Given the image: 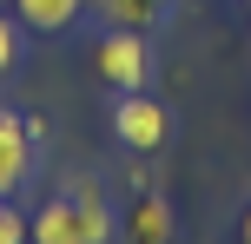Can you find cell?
Instances as JSON below:
<instances>
[{
    "label": "cell",
    "instance_id": "52a82bcc",
    "mask_svg": "<svg viewBox=\"0 0 251 244\" xmlns=\"http://www.w3.org/2000/svg\"><path fill=\"white\" fill-rule=\"evenodd\" d=\"M165 7H172V0H93V13H100L106 26H132V33H152V26L165 20Z\"/></svg>",
    "mask_w": 251,
    "mask_h": 244
},
{
    "label": "cell",
    "instance_id": "8992f818",
    "mask_svg": "<svg viewBox=\"0 0 251 244\" xmlns=\"http://www.w3.org/2000/svg\"><path fill=\"white\" fill-rule=\"evenodd\" d=\"M119 231L132 238V244H165V238H172V205H165L159 192H146L132 211H126V224H119Z\"/></svg>",
    "mask_w": 251,
    "mask_h": 244
},
{
    "label": "cell",
    "instance_id": "3957f363",
    "mask_svg": "<svg viewBox=\"0 0 251 244\" xmlns=\"http://www.w3.org/2000/svg\"><path fill=\"white\" fill-rule=\"evenodd\" d=\"M47 139V126L26 112H13V106H0V198H13L26 185V172H33V145Z\"/></svg>",
    "mask_w": 251,
    "mask_h": 244
},
{
    "label": "cell",
    "instance_id": "5b68a950",
    "mask_svg": "<svg viewBox=\"0 0 251 244\" xmlns=\"http://www.w3.org/2000/svg\"><path fill=\"white\" fill-rule=\"evenodd\" d=\"M86 7H93V0H13V13H20L26 33H66Z\"/></svg>",
    "mask_w": 251,
    "mask_h": 244
},
{
    "label": "cell",
    "instance_id": "ba28073f",
    "mask_svg": "<svg viewBox=\"0 0 251 244\" xmlns=\"http://www.w3.org/2000/svg\"><path fill=\"white\" fill-rule=\"evenodd\" d=\"M20 46H26L20 13H0V73H13V66H20Z\"/></svg>",
    "mask_w": 251,
    "mask_h": 244
},
{
    "label": "cell",
    "instance_id": "277c9868",
    "mask_svg": "<svg viewBox=\"0 0 251 244\" xmlns=\"http://www.w3.org/2000/svg\"><path fill=\"white\" fill-rule=\"evenodd\" d=\"M113 132H119L126 152H159L165 132H172V119H165V106L146 99V92H119V106H113Z\"/></svg>",
    "mask_w": 251,
    "mask_h": 244
},
{
    "label": "cell",
    "instance_id": "8fae6325",
    "mask_svg": "<svg viewBox=\"0 0 251 244\" xmlns=\"http://www.w3.org/2000/svg\"><path fill=\"white\" fill-rule=\"evenodd\" d=\"M245 13H251V0H245Z\"/></svg>",
    "mask_w": 251,
    "mask_h": 244
},
{
    "label": "cell",
    "instance_id": "30bf717a",
    "mask_svg": "<svg viewBox=\"0 0 251 244\" xmlns=\"http://www.w3.org/2000/svg\"><path fill=\"white\" fill-rule=\"evenodd\" d=\"M245 244H251V211H245Z\"/></svg>",
    "mask_w": 251,
    "mask_h": 244
},
{
    "label": "cell",
    "instance_id": "6da1fadb",
    "mask_svg": "<svg viewBox=\"0 0 251 244\" xmlns=\"http://www.w3.org/2000/svg\"><path fill=\"white\" fill-rule=\"evenodd\" d=\"M119 238V218L100 185H66L33 211V244H106Z\"/></svg>",
    "mask_w": 251,
    "mask_h": 244
},
{
    "label": "cell",
    "instance_id": "7a4b0ae2",
    "mask_svg": "<svg viewBox=\"0 0 251 244\" xmlns=\"http://www.w3.org/2000/svg\"><path fill=\"white\" fill-rule=\"evenodd\" d=\"M93 73H100L113 92H146V86H152V46H146V33H132V26H106L100 46H93Z\"/></svg>",
    "mask_w": 251,
    "mask_h": 244
},
{
    "label": "cell",
    "instance_id": "9c48e42d",
    "mask_svg": "<svg viewBox=\"0 0 251 244\" xmlns=\"http://www.w3.org/2000/svg\"><path fill=\"white\" fill-rule=\"evenodd\" d=\"M26 238H33V224L13 211V198H0V244H26Z\"/></svg>",
    "mask_w": 251,
    "mask_h": 244
}]
</instances>
